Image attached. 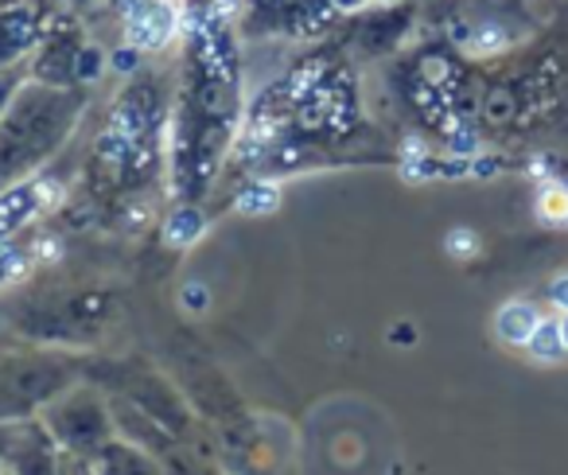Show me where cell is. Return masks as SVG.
I'll return each mask as SVG.
<instances>
[{"instance_id":"cell-1","label":"cell","mask_w":568,"mask_h":475,"mask_svg":"<svg viewBox=\"0 0 568 475\" xmlns=\"http://www.w3.org/2000/svg\"><path fill=\"white\" fill-rule=\"evenodd\" d=\"M498 327H503V335L510 343H521V340H529V335H534L537 320H534V312H529L526 304H510V309L498 316Z\"/></svg>"}]
</instances>
